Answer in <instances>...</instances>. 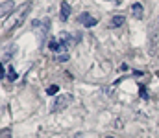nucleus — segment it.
Masks as SVG:
<instances>
[{
    "label": "nucleus",
    "mask_w": 159,
    "mask_h": 138,
    "mask_svg": "<svg viewBox=\"0 0 159 138\" xmlns=\"http://www.w3.org/2000/svg\"><path fill=\"white\" fill-rule=\"evenodd\" d=\"M72 101V94H59L56 96V99L52 101V111H61V109H67V105Z\"/></svg>",
    "instance_id": "f257e3e1"
},
{
    "label": "nucleus",
    "mask_w": 159,
    "mask_h": 138,
    "mask_svg": "<svg viewBox=\"0 0 159 138\" xmlns=\"http://www.w3.org/2000/svg\"><path fill=\"white\" fill-rule=\"evenodd\" d=\"M34 28L39 31V43H44L48 31H50V20L43 19V20H34Z\"/></svg>",
    "instance_id": "f03ea898"
},
{
    "label": "nucleus",
    "mask_w": 159,
    "mask_h": 138,
    "mask_svg": "<svg viewBox=\"0 0 159 138\" xmlns=\"http://www.w3.org/2000/svg\"><path fill=\"white\" fill-rule=\"evenodd\" d=\"M30 9H32V2H26V4H24V9H22L20 15L17 17V20H15V24L11 26V30H17V28L22 26V22L26 20V17H28V13H30Z\"/></svg>",
    "instance_id": "7ed1b4c3"
},
{
    "label": "nucleus",
    "mask_w": 159,
    "mask_h": 138,
    "mask_svg": "<svg viewBox=\"0 0 159 138\" xmlns=\"http://www.w3.org/2000/svg\"><path fill=\"white\" fill-rule=\"evenodd\" d=\"M78 20H80V24L81 26H85V28H93V26H96L98 24V20L91 15V13H80V17H78Z\"/></svg>",
    "instance_id": "20e7f679"
},
{
    "label": "nucleus",
    "mask_w": 159,
    "mask_h": 138,
    "mask_svg": "<svg viewBox=\"0 0 159 138\" xmlns=\"http://www.w3.org/2000/svg\"><path fill=\"white\" fill-rule=\"evenodd\" d=\"M13 11H15V2H11V0L2 2V7H0V15H2V19H6V17L11 15Z\"/></svg>",
    "instance_id": "39448f33"
},
{
    "label": "nucleus",
    "mask_w": 159,
    "mask_h": 138,
    "mask_svg": "<svg viewBox=\"0 0 159 138\" xmlns=\"http://www.w3.org/2000/svg\"><path fill=\"white\" fill-rule=\"evenodd\" d=\"M48 50L50 52H54V53H61V52H67L63 44H61V41L59 39H50V43H48Z\"/></svg>",
    "instance_id": "423d86ee"
},
{
    "label": "nucleus",
    "mask_w": 159,
    "mask_h": 138,
    "mask_svg": "<svg viewBox=\"0 0 159 138\" xmlns=\"http://www.w3.org/2000/svg\"><path fill=\"white\" fill-rule=\"evenodd\" d=\"M143 13H144V7H143V4H141V2L131 4V15H133V19L141 20V19H143Z\"/></svg>",
    "instance_id": "0eeeda50"
},
{
    "label": "nucleus",
    "mask_w": 159,
    "mask_h": 138,
    "mask_svg": "<svg viewBox=\"0 0 159 138\" xmlns=\"http://www.w3.org/2000/svg\"><path fill=\"white\" fill-rule=\"evenodd\" d=\"M70 11H72L70 4H69V2H61V11H59V17H61V20H67V19L70 17Z\"/></svg>",
    "instance_id": "6e6552de"
},
{
    "label": "nucleus",
    "mask_w": 159,
    "mask_h": 138,
    "mask_svg": "<svg viewBox=\"0 0 159 138\" xmlns=\"http://www.w3.org/2000/svg\"><path fill=\"white\" fill-rule=\"evenodd\" d=\"M124 22H126V19H124L122 15H115V17H111V20H109V26H111V28H120Z\"/></svg>",
    "instance_id": "1a4fd4ad"
},
{
    "label": "nucleus",
    "mask_w": 159,
    "mask_h": 138,
    "mask_svg": "<svg viewBox=\"0 0 159 138\" xmlns=\"http://www.w3.org/2000/svg\"><path fill=\"white\" fill-rule=\"evenodd\" d=\"M17 79V72H15V68L9 65L7 66V81H15Z\"/></svg>",
    "instance_id": "9d476101"
},
{
    "label": "nucleus",
    "mask_w": 159,
    "mask_h": 138,
    "mask_svg": "<svg viewBox=\"0 0 159 138\" xmlns=\"http://www.w3.org/2000/svg\"><path fill=\"white\" fill-rule=\"evenodd\" d=\"M57 90H59L57 85H50V87L46 89V94H48V96H54V94H57Z\"/></svg>",
    "instance_id": "9b49d317"
},
{
    "label": "nucleus",
    "mask_w": 159,
    "mask_h": 138,
    "mask_svg": "<svg viewBox=\"0 0 159 138\" xmlns=\"http://www.w3.org/2000/svg\"><path fill=\"white\" fill-rule=\"evenodd\" d=\"M139 94H141V98H143V99H148V92H146V87H143V85H141V87H139Z\"/></svg>",
    "instance_id": "f8f14e48"
},
{
    "label": "nucleus",
    "mask_w": 159,
    "mask_h": 138,
    "mask_svg": "<svg viewBox=\"0 0 159 138\" xmlns=\"http://www.w3.org/2000/svg\"><path fill=\"white\" fill-rule=\"evenodd\" d=\"M15 50H17V48H15V46H11V48H9V52H6V53H4V59H9V57L15 53Z\"/></svg>",
    "instance_id": "ddd939ff"
},
{
    "label": "nucleus",
    "mask_w": 159,
    "mask_h": 138,
    "mask_svg": "<svg viewBox=\"0 0 159 138\" xmlns=\"http://www.w3.org/2000/svg\"><path fill=\"white\" fill-rule=\"evenodd\" d=\"M57 61H59V63H63V61H69V53L65 52V53H61V55H57Z\"/></svg>",
    "instance_id": "4468645a"
},
{
    "label": "nucleus",
    "mask_w": 159,
    "mask_h": 138,
    "mask_svg": "<svg viewBox=\"0 0 159 138\" xmlns=\"http://www.w3.org/2000/svg\"><path fill=\"white\" fill-rule=\"evenodd\" d=\"M11 136V133H9V131H4V133H2V138H9Z\"/></svg>",
    "instance_id": "2eb2a0df"
},
{
    "label": "nucleus",
    "mask_w": 159,
    "mask_h": 138,
    "mask_svg": "<svg viewBox=\"0 0 159 138\" xmlns=\"http://www.w3.org/2000/svg\"><path fill=\"white\" fill-rule=\"evenodd\" d=\"M74 138H83V135H81V133H78V135H76Z\"/></svg>",
    "instance_id": "dca6fc26"
},
{
    "label": "nucleus",
    "mask_w": 159,
    "mask_h": 138,
    "mask_svg": "<svg viewBox=\"0 0 159 138\" xmlns=\"http://www.w3.org/2000/svg\"><path fill=\"white\" fill-rule=\"evenodd\" d=\"M107 138H113V136H107Z\"/></svg>",
    "instance_id": "f3484780"
}]
</instances>
